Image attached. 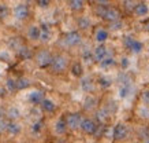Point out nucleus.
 I'll return each instance as SVG.
<instances>
[{
	"label": "nucleus",
	"mask_w": 149,
	"mask_h": 143,
	"mask_svg": "<svg viewBox=\"0 0 149 143\" xmlns=\"http://www.w3.org/2000/svg\"><path fill=\"white\" fill-rule=\"evenodd\" d=\"M96 14L99 15V17H101L104 21H108L109 23L120 19L119 10L115 8V7H108V6H105V4L97 6V7H96Z\"/></svg>",
	"instance_id": "obj_1"
},
{
	"label": "nucleus",
	"mask_w": 149,
	"mask_h": 143,
	"mask_svg": "<svg viewBox=\"0 0 149 143\" xmlns=\"http://www.w3.org/2000/svg\"><path fill=\"white\" fill-rule=\"evenodd\" d=\"M34 59H36V63L40 66L41 69H45V68H51L54 56L48 50H40L36 52Z\"/></svg>",
	"instance_id": "obj_2"
},
{
	"label": "nucleus",
	"mask_w": 149,
	"mask_h": 143,
	"mask_svg": "<svg viewBox=\"0 0 149 143\" xmlns=\"http://www.w3.org/2000/svg\"><path fill=\"white\" fill-rule=\"evenodd\" d=\"M67 66H68L67 56L59 54V55L54 56V61H52V65H51V70H52L54 73L59 74V73H63L64 70L67 69Z\"/></svg>",
	"instance_id": "obj_3"
},
{
	"label": "nucleus",
	"mask_w": 149,
	"mask_h": 143,
	"mask_svg": "<svg viewBox=\"0 0 149 143\" xmlns=\"http://www.w3.org/2000/svg\"><path fill=\"white\" fill-rule=\"evenodd\" d=\"M64 44L68 47H74V46H78L82 40V36L81 33L77 32V30H71V32H68L66 36H64Z\"/></svg>",
	"instance_id": "obj_4"
},
{
	"label": "nucleus",
	"mask_w": 149,
	"mask_h": 143,
	"mask_svg": "<svg viewBox=\"0 0 149 143\" xmlns=\"http://www.w3.org/2000/svg\"><path fill=\"white\" fill-rule=\"evenodd\" d=\"M81 114L79 113H70V114H67V117H66V124H67V128L70 129H78L81 128Z\"/></svg>",
	"instance_id": "obj_5"
},
{
	"label": "nucleus",
	"mask_w": 149,
	"mask_h": 143,
	"mask_svg": "<svg viewBox=\"0 0 149 143\" xmlns=\"http://www.w3.org/2000/svg\"><path fill=\"white\" fill-rule=\"evenodd\" d=\"M81 129L88 135H93L97 129V125L92 118H84L81 123Z\"/></svg>",
	"instance_id": "obj_6"
},
{
	"label": "nucleus",
	"mask_w": 149,
	"mask_h": 143,
	"mask_svg": "<svg viewBox=\"0 0 149 143\" xmlns=\"http://www.w3.org/2000/svg\"><path fill=\"white\" fill-rule=\"evenodd\" d=\"M14 15L17 19H26L29 17V8H27L26 4H18L15 8H14Z\"/></svg>",
	"instance_id": "obj_7"
},
{
	"label": "nucleus",
	"mask_w": 149,
	"mask_h": 143,
	"mask_svg": "<svg viewBox=\"0 0 149 143\" xmlns=\"http://www.w3.org/2000/svg\"><path fill=\"white\" fill-rule=\"evenodd\" d=\"M105 56H107V47L104 46V44H100L99 47H96L95 51H93V59L100 63Z\"/></svg>",
	"instance_id": "obj_8"
},
{
	"label": "nucleus",
	"mask_w": 149,
	"mask_h": 143,
	"mask_svg": "<svg viewBox=\"0 0 149 143\" xmlns=\"http://www.w3.org/2000/svg\"><path fill=\"white\" fill-rule=\"evenodd\" d=\"M127 136V128L125 124H118L113 128V138L116 140H123Z\"/></svg>",
	"instance_id": "obj_9"
},
{
	"label": "nucleus",
	"mask_w": 149,
	"mask_h": 143,
	"mask_svg": "<svg viewBox=\"0 0 149 143\" xmlns=\"http://www.w3.org/2000/svg\"><path fill=\"white\" fill-rule=\"evenodd\" d=\"M108 36H109V33L107 29L100 28V29H97L95 33V40L99 43V44H104V43L108 40Z\"/></svg>",
	"instance_id": "obj_10"
},
{
	"label": "nucleus",
	"mask_w": 149,
	"mask_h": 143,
	"mask_svg": "<svg viewBox=\"0 0 149 143\" xmlns=\"http://www.w3.org/2000/svg\"><path fill=\"white\" fill-rule=\"evenodd\" d=\"M40 36H41V28L36 26V25H32L29 30H27V37L33 40V42H36V40H40Z\"/></svg>",
	"instance_id": "obj_11"
},
{
	"label": "nucleus",
	"mask_w": 149,
	"mask_h": 143,
	"mask_svg": "<svg viewBox=\"0 0 149 143\" xmlns=\"http://www.w3.org/2000/svg\"><path fill=\"white\" fill-rule=\"evenodd\" d=\"M148 6H146V3H144V1H141V3H137L136 4V8H134V14L137 15V17H145V15L148 14Z\"/></svg>",
	"instance_id": "obj_12"
},
{
	"label": "nucleus",
	"mask_w": 149,
	"mask_h": 143,
	"mask_svg": "<svg viewBox=\"0 0 149 143\" xmlns=\"http://www.w3.org/2000/svg\"><path fill=\"white\" fill-rule=\"evenodd\" d=\"M68 6L70 8L74 11V13H78V11H82L84 7H85V0H70L68 1Z\"/></svg>",
	"instance_id": "obj_13"
},
{
	"label": "nucleus",
	"mask_w": 149,
	"mask_h": 143,
	"mask_svg": "<svg viewBox=\"0 0 149 143\" xmlns=\"http://www.w3.org/2000/svg\"><path fill=\"white\" fill-rule=\"evenodd\" d=\"M41 107H42V110L47 111V113H52V111H55V109H56V105H55L51 99H45V98H44V101L41 102Z\"/></svg>",
	"instance_id": "obj_14"
},
{
	"label": "nucleus",
	"mask_w": 149,
	"mask_h": 143,
	"mask_svg": "<svg viewBox=\"0 0 149 143\" xmlns=\"http://www.w3.org/2000/svg\"><path fill=\"white\" fill-rule=\"evenodd\" d=\"M29 99H30V102H32L33 105H38V103H41V102L44 101L42 92H41V91H33V92L30 94Z\"/></svg>",
	"instance_id": "obj_15"
},
{
	"label": "nucleus",
	"mask_w": 149,
	"mask_h": 143,
	"mask_svg": "<svg viewBox=\"0 0 149 143\" xmlns=\"http://www.w3.org/2000/svg\"><path fill=\"white\" fill-rule=\"evenodd\" d=\"M71 73H72V76H75V77H81L82 74H84V66H82L81 62H75V63H72Z\"/></svg>",
	"instance_id": "obj_16"
},
{
	"label": "nucleus",
	"mask_w": 149,
	"mask_h": 143,
	"mask_svg": "<svg viewBox=\"0 0 149 143\" xmlns=\"http://www.w3.org/2000/svg\"><path fill=\"white\" fill-rule=\"evenodd\" d=\"M77 23H78V28L82 29V30L89 29V28H91V25H92L91 19L88 18V17H79V18H78V21H77Z\"/></svg>",
	"instance_id": "obj_17"
},
{
	"label": "nucleus",
	"mask_w": 149,
	"mask_h": 143,
	"mask_svg": "<svg viewBox=\"0 0 149 143\" xmlns=\"http://www.w3.org/2000/svg\"><path fill=\"white\" fill-rule=\"evenodd\" d=\"M129 50H130L131 52H133V54H140L141 51L144 50V44H142L141 42H138V40H134V42H133V44L130 46V48H129Z\"/></svg>",
	"instance_id": "obj_18"
},
{
	"label": "nucleus",
	"mask_w": 149,
	"mask_h": 143,
	"mask_svg": "<svg viewBox=\"0 0 149 143\" xmlns=\"http://www.w3.org/2000/svg\"><path fill=\"white\" fill-rule=\"evenodd\" d=\"M41 36H40V40L41 42H44V43H47V42H49L51 40V32H49V29H48V26H45V25H42L41 26Z\"/></svg>",
	"instance_id": "obj_19"
},
{
	"label": "nucleus",
	"mask_w": 149,
	"mask_h": 143,
	"mask_svg": "<svg viewBox=\"0 0 149 143\" xmlns=\"http://www.w3.org/2000/svg\"><path fill=\"white\" fill-rule=\"evenodd\" d=\"M55 129H56V132L58 134H64L66 131H67V124H66V120H63V118H60V120L56 123V125H55Z\"/></svg>",
	"instance_id": "obj_20"
},
{
	"label": "nucleus",
	"mask_w": 149,
	"mask_h": 143,
	"mask_svg": "<svg viewBox=\"0 0 149 143\" xmlns=\"http://www.w3.org/2000/svg\"><path fill=\"white\" fill-rule=\"evenodd\" d=\"M19 131H21V128H19V125L17 124V123H8V127H7V132L11 135H17L19 134Z\"/></svg>",
	"instance_id": "obj_21"
},
{
	"label": "nucleus",
	"mask_w": 149,
	"mask_h": 143,
	"mask_svg": "<svg viewBox=\"0 0 149 143\" xmlns=\"http://www.w3.org/2000/svg\"><path fill=\"white\" fill-rule=\"evenodd\" d=\"M19 55L22 56L23 59H29V58H32L33 56V52H32V50H29L27 47H21V50H19Z\"/></svg>",
	"instance_id": "obj_22"
},
{
	"label": "nucleus",
	"mask_w": 149,
	"mask_h": 143,
	"mask_svg": "<svg viewBox=\"0 0 149 143\" xmlns=\"http://www.w3.org/2000/svg\"><path fill=\"white\" fill-rule=\"evenodd\" d=\"M19 111L17 107H10L8 111H7V117H8L10 120H17V118H19Z\"/></svg>",
	"instance_id": "obj_23"
},
{
	"label": "nucleus",
	"mask_w": 149,
	"mask_h": 143,
	"mask_svg": "<svg viewBox=\"0 0 149 143\" xmlns=\"http://www.w3.org/2000/svg\"><path fill=\"white\" fill-rule=\"evenodd\" d=\"M115 65V59L112 56H105L101 62H100V66L101 68H109V66H113Z\"/></svg>",
	"instance_id": "obj_24"
},
{
	"label": "nucleus",
	"mask_w": 149,
	"mask_h": 143,
	"mask_svg": "<svg viewBox=\"0 0 149 143\" xmlns=\"http://www.w3.org/2000/svg\"><path fill=\"white\" fill-rule=\"evenodd\" d=\"M81 85H82V88H84V91H86V92H89V91H92V89H93V83H92L89 79L82 80Z\"/></svg>",
	"instance_id": "obj_25"
},
{
	"label": "nucleus",
	"mask_w": 149,
	"mask_h": 143,
	"mask_svg": "<svg viewBox=\"0 0 149 143\" xmlns=\"http://www.w3.org/2000/svg\"><path fill=\"white\" fill-rule=\"evenodd\" d=\"M96 105V99L95 98H92V97H88L86 98V101H85V109L86 110H91V109H93Z\"/></svg>",
	"instance_id": "obj_26"
},
{
	"label": "nucleus",
	"mask_w": 149,
	"mask_h": 143,
	"mask_svg": "<svg viewBox=\"0 0 149 143\" xmlns=\"http://www.w3.org/2000/svg\"><path fill=\"white\" fill-rule=\"evenodd\" d=\"M17 85H18V89H26L30 85V83L27 79H19L17 80Z\"/></svg>",
	"instance_id": "obj_27"
},
{
	"label": "nucleus",
	"mask_w": 149,
	"mask_h": 143,
	"mask_svg": "<svg viewBox=\"0 0 149 143\" xmlns=\"http://www.w3.org/2000/svg\"><path fill=\"white\" fill-rule=\"evenodd\" d=\"M141 99H142V102L146 106H149V88H146V89H144L141 92Z\"/></svg>",
	"instance_id": "obj_28"
},
{
	"label": "nucleus",
	"mask_w": 149,
	"mask_h": 143,
	"mask_svg": "<svg viewBox=\"0 0 149 143\" xmlns=\"http://www.w3.org/2000/svg\"><path fill=\"white\" fill-rule=\"evenodd\" d=\"M7 88H8L10 91H15V89H18L17 80H14V79H8V80H7Z\"/></svg>",
	"instance_id": "obj_29"
},
{
	"label": "nucleus",
	"mask_w": 149,
	"mask_h": 143,
	"mask_svg": "<svg viewBox=\"0 0 149 143\" xmlns=\"http://www.w3.org/2000/svg\"><path fill=\"white\" fill-rule=\"evenodd\" d=\"M123 26V22L119 19V21H115V22H111L109 23V28H111V30H119V29Z\"/></svg>",
	"instance_id": "obj_30"
},
{
	"label": "nucleus",
	"mask_w": 149,
	"mask_h": 143,
	"mask_svg": "<svg viewBox=\"0 0 149 143\" xmlns=\"http://www.w3.org/2000/svg\"><path fill=\"white\" fill-rule=\"evenodd\" d=\"M136 39H133L131 36H126L125 39H123V44H125V47H127V48H130V46L133 44V42H134Z\"/></svg>",
	"instance_id": "obj_31"
},
{
	"label": "nucleus",
	"mask_w": 149,
	"mask_h": 143,
	"mask_svg": "<svg viewBox=\"0 0 149 143\" xmlns=\"http://www.w3.org/2000/svg\"><path fill=\"white\" fill-rule=\"evenodd\" d=\"M7 127H8V123L3 118H0V134L1 132H7Z\"/></svg>",
	"instance_id": "obj_32"
},
{
	"label": "nucleus",
	"mask_w": 149,
	"mask_h": 143,
	"mask_svg": "<svg viewBox=\"0 0 149 143\" xmlns=\"http://www.w3.org/2000/svg\"><path fill=\"white\" fill-rule=\"evenodd\" d=\"M129 91H130V87H129L127 84H125V85L120 88V97H122V98H126L127 94H129Z\"/></svg>",
	"instance_id": "obj_33"
},
{
	"label": "nucleus",
	"mask_w": 149,
	"mask_h": 143,
	"mask_svg": "<svg viewBox=\"0 0 149 143\" xmlns=\"http://www.w3.org/2000/svg\"><path fill=\"white\" fill-rule=\"evenodd\" d=\"M99 83H100V85H101V87H104V88H108L109 85H111V81H109V80H107V79H104V77H101V79L99 80Z\"/></svg>",
	"instance_id": "obj_34"
},
{
	"label": "nucleus",
	"mask_w": 149,
	"mask_h": 143,
	"mask_svg": "<svg viewBox=\"0 0 149 143\" xmlns=\"http://www.w3.org/2000/svg\"><path fill=\"white\" fill-rule=\"evenodd\" d=\"M8 14V10L6 6H0V18H6Z\"/></svg>",
	"instance_id": "obj_35"
},
{
	"label": "nucleus",
	"mask_w": 149,
	"mask_h": 143,
	"mask_svg": "<svg viewBox=\"0 0 149 143\" xmlns=\"http://www.w3.org/2000/svg\"><path fill=\"white\" fill-rule=\"evenodd\" d=\"M49 1L51 0H37V4L40 6L41 8H47L49 6Z\"/></svg>",
	"instance_id": "obj_36"
},
{
	"label": "nucleus",
	"mask_w": 149,
	"mask_h": 143,
	"mask_svg": "<svg viewBox=\"0 0 149 143\" xmlns=\"http://www.w3.org/2000/svg\"><path fill=\"white\" fill-rule=\"evenodd\" d=\"M125 6H126L127 10H133L134 11V8H136V4L133 3V0H125Z\"/></svg>",
	"instance_id": "obj_37"
},
{
	"label": "nucleus",
	"mask_w": 149,
	"mask_h": 143,
	"mask_svg": "<svg viewBox=\"0 0 149 143\" xmlns=\"http://www.w3.org/2000/svg\"><path fill=\"white\" fill-rule=\"evenodd\" d=\"M120 65H122V68H123V69H126L127 66H129V59H127V58H123L122 62H120Z\"/></svg>",
	"instance_id": "obj_38"
},
{
	"label": "nucleus",
	"mask_w": 149,
	"mask_h": 143,
	"mask_svg": "<svg viewBox=\"0 0 149 143\" xmlns=\"http://www.w3.org/2000/svg\"><path fill=\"white\" fill-rule=\"evenodd\" d=\"M40 128H41V124L40 123H37V124H34L33 125V131H34V132H38V131H40Z\"/></svg>",
	"instance_id": "obj_39"
},
{
	"label": "nucleus",
	"mask_w": 149,
	"mask_h": 143,
	"mask_svg": "<svg viewBox=\"0 0 149 143\" xmlns=\"http://www.w3.org/2000/svg\"><path fill=\"white\" fill-rule=\"evenodd\" d=\"M95 1L97 3V4H107L109 0H95Z\"/></svg>",
	"instance_id": "obj_40"
},
{
	"label": "nucleus",
	"mask_w": 149,
	"mask_h": 143,
	"mask_svg": "<svg viewBox=\"0 0 149 143\" xmlns=\"http://www.w3.org/2000/svg\"><path fill=\"white\" fill-rule=\"evenodd\" d=\"M145 29L149 32V19H148V21H145Z\"/></svg>",
	"instance_id": "obj_41"
},
{
	"label": "nucleus",
	"mask_w": 149,
	"mask_h": 143,
	"mask_svg": "<svg viewBox=\"0 0 149 143\" xmlns=\"http://www.w3.org/2000/svg\"><path fill=\"white\" fill-rule=\"evenodd\" d=\"M123 1H125V0H123Z\"/></svg>",
	"instance_id": "obj_42"
}]
</instances>
